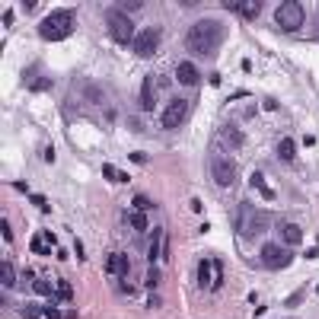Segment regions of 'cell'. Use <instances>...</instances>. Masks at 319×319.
Here are the masks:
<instances>
[{
  "label": "cell",
  "mask_w": 319,
  "mask_h": 319,
  "mask_svg": "<svg viewBox=\"0 0 319 319\" xmlns=\"http://www.w3.org/2000/svg\"><path fill=\"white\" fill-rule=\"evenodd\" d=\"M0 233H4V243H13V227L7 217H0Z\"/></svg>",
  "instance_id": "26"
},
{
  "label": "cell",
  "mask_w": 319,
  "mask_h": 319,
  "mask_svg": "<svg viewBox=\"0 0 319 319\" xmlns=\"http://www.w3.org/2000/svg\"><path fill=\"white\" fill-rule=\"evenodd\" d=\"M157 284H160V268H157V265H150V271H147V287L153 290Z\"/></svg>",
  "instance_id": "27"
},
{
  "label": "cell",
  "mask_w": 319,
  "mask_h": 319,
  "mask_svg": "<svg viewBox=\"0 0 319 319\" xmlns=\"http://www.w3.org/2000/svg\"><path fill=\"white\" fill-rule=\"evenodd\" d=\"M134 208H137V211H144V208H153V201H150V198H141V195H134Z\"/></svg>",
  "instance_id": "28"
},
{
  "label": "cell",
  "mask_w": 319,
  "mask_h": 319,
  "mask_svg": "<svg viewBox=\"0 0 319 319\" xmlns=\"http://www.w3.org/2000/svg\"><path fill=\"white\" fill-rule=\"evenodd\" d=\"M45 319H61V316H58V309H51V306H48V309H45Z\"/></svg>",
  "instance_id": "32"
},
{
  "label": "cell",
  "mask_w": 319,
  "mask_h": 319,
  "mask_svg": "<svg viewBox=\"0 0 319 319\" xmlns=\"http://www.w3.org/2000/svg\"><path fill=\"white\" fill-rule=\"evenodd\" d=\"M0 284H4V290H10L16 284V268L13 262H0Z\"/></svg>",
  "instance_id": "18"
},
{
  "label": "cell",
  "mask_w": 319,
  "mask_h": 319,
  "mask_svg": "<svg viewBox=\"0 0 319 319\" xmlns=\"http://www.w3.org/2000/svg\"><path fill=\"white\" fill-rule=\"evenodd\" d=\"M128 160H131V163H147V153H141V150H134V153H131V157H128Z\"/></svg>",
  "instance_id": "30"
},
{
  "label": "cell",
  "mask_w": 319,
  "mask_h": 319,
  "mask_svg": "<svg viewBox=\"0 0 319 319\" xmlns=\"http://www.w3.org/2000/svg\"><path fill=\"white\" fill-rule=\"evenodd\" d=\"M32 294L48 297V294H51V284H48V281H42V278H32ZM51 297H55V294H51Z\"/></svg>",
  "instance_id": "22"
},
{
  "label": "cell",
  "mask_w": 319,
  "mask_h": 319,
  "mask_svg": "<svg viewBox=\"0 0 319 319\" xmlns=\"http://www.w3.org/2000/svg\"><path fill=\"white\" fill-rule=\"evenodd\" d=\"M211 271H214V262H208V258H204V262H198V284H201L204 290H211Z\"/></svg>",
  "instance_id": "17"
},
{
  "label": "cell",
  "mask_w": 319,
  "mask_h": 319,
  "mask_svg": "<svg viewBox=\"0 0 319 319\" xmlns=\"http://www.w3.org/2000/svg\"><path fill=\"white\" fill-rule=\"evenodd\" d=\"M137 102H141V109H144V112H153V109H157V83H153V77H147V80L141 83Z\"/></svg>",
  "instance_id": "11"
},
{
  "label": "cell",
  "mask_w": 319,
  "mask_h": 319,
  "mask_svg": "<svg viewBox=\"0 0 319 319\" xmlns=\"http://www.w3.org/2000/svg\"><path fill=\"white\" fill-rule=\"evenodd\" d=\"M71 297H74L71 284H67V281H61V284H58V287H55V300H71Z\"/></svg>",
  "instance_id": "25"
},
{
  "label": "cell",
  "mask_w": 319,
  "mask_h": 319,
  "mask_svg": "<svg viewBox=\"0 0 319 319\" xmlns=\"http://www.w3.org/2000/svg\"><path fill=\"white\" fill-rule=\"evenodd\" d=\"M290 262H294V249L284 246V243H265L262 246V265L268 271H284L290 268Z\"/></svg>",
  "instance_id": "5"
},
{
  "label": "cell",
  "mask_w": 319,
  "mask_h": 319,
  "mask_svg": "<svg viewBox=\"0 0 319 319\" xmlns=\"http://www.w3.org/2000/svg\"><path fill=\"white\" fill-rule=\"evenodd\" d=\"M176 80L182 86H195L198 80H201V74H198V67L192 61H182V64H176Z\"/></svg>",
  "instance_id": "12"
},
{
  "label": "cell",
  "mask_w": 319,
  "mask_h": 319,
  "mask_svg": "<svg viewBox=\"0 0 319 319\" xmlns=\"http://www.w3.org/2000/svg\"><path fill=\"white\" fill-rule=\"evenodd\" d=\"M211 179L217 185H223V188H230L236 182V163L230 160V157H214L211 160Z\"/></svg>",
  "instance_id": "7"
},
{
  "label": "cell",
  "mask_w": 319,
  "mask_h": 319,
  "mask_svg": "<svg viewBox=\"0 0 319 319\" xmlns=\"http://www.w3.org/2000/svg\"><path fill=\"white\" fill-rule=\"evenodd\" d=\"M106 26H109V36L118 42V45H134V26L131 20H128V13H122L118 7H112V10L106 13Z\"/></svg>",
  "instance_id": "4"
},
{
  "label": "cell",
  "mask_w": 319,
  "mask_h": 319,
  "mask_svg": "<svg viewBox=\"0 0 319 319\" xmlns=\"http://www.w3.org/2000/svg\"><path fill=\"white\" fill-rule=\"evenodd\" d=\"M268 223H271V214H265V211H255L249 201L239 204V217H236V233L243 236V239H258L268 230Z\"/></svg>",
  "instance_id": "2"
},
{
  "label": "cell",
  "mask_w": 319,
  "mask_h": 319,
  "mask_svg": "<svg viewBox=\"0 0 319 319\" xmlns=\"http://www.w3.org/2000/svg\"><path fill=\"white\" fill-rule=\"evenodd\" d=\"M252 185L255 188H265V176H262V172H252Z\"/></svg>",
  "instance_id": "31"
},
{
  "label": "cell",
  "mask_w": 319,
  "mask_h": 319,
  "mask_svg": "<svg viewBox=\"0 0 319 319\" xmlns=\"http://www.w3.org/2000/svg\"><path fill=\"white\" fill-rule=\"evenodd\" d=\"M163 236H166V233H163L160 227L150 233V246H147V258H150V265H157V262H160V255H163Z\"/></svg>",
  "instance_id": "15"
},
{
  "label": "cell",
  "mask_w": 319,
  "mask_h": 319,
  "mask_svg": "<svg viewBox=\"0 0 319 319\" xmlns=\"http://www.w3.org/2000/svg\"><path fill=\"white\" fill-rule=\"evenodd\" d=\"M102 176H106L109 182H128V176H125V172H118L115 166H102Z\"/></svg>",
  "instance_id": "24"
},
{
  "label": "cell",
  "mask_w": 319,
  "mask_h": 319,
  "mask_svg": "<svg viewBox=\"0 0 319 319\" xmlns=\"http://www.w3.org/2000/svg\"><path fill=\"white\" fill-rule=\"evenodd\" d=\"M281 243H284V246H297V243H303V230H300L297 223L284 220V223H281Z\"/></svg>",
  "instance_id": "13"
},
{
  "label": "cell",
  "mask_w": 319,
  "mask_h": 319,
  "mask_svg": "<svg viewBox=\"0 0 319 319\" xmlns=\"http://www.w3.org/2000/svg\"><path fill=\"white\" fill-rule=\"evenodd\" d=\"M106 271L109 274H115L118 281H125V274H128V258L122 252H112L109 255V262H106Z\"/></svg>",
  "instance_id": "14"
},
{
  "label": "cell",
  "mask_w": 319,
  "mask_h": 319,
  "mask_svg": "<svg viewBox=\"0 0 319 319\" xmlns=\"http://www.w3.org/2000/svg\"><path fill=\"white\" fill-rule=\"evenodd\" d=\"M128 223H131L134 230H141V233L147 230V217H144V211H131V214H128Z\"/></svg>",
  "instance_id": "21"
},
{
  "label": "cell",
  "mask_w": 319,
  "mask_h": 319,
  "mask_svg": "<svg viewBox=\"0 0 319 319\" xmlns=\"http://www.w3.org/2000/svg\"><path fill=\"white\" fill-rule=\"evenodd\" d=\"M48 86H51V80H48V77H42V80L32 83V93H42V90H48Z\"/></svg>",
  "instance_id": "29"
},
{
  "label": "cell",
  "mask_w": 319,
  "mask_h": 319,
  "mask_svg": "<svg viewBox=\"0 0 319 319\" xmlns=\"http://www.w3.org/2000/svg\"><path fill=\"white\" fill-rule=\"evenodd\" d=\"M278 157H281V160H294V157H297L294 137H281V141H278Z\"/></svg>",
  "instance_id": "19"
},
{
  "label": "cell",
  "mask_w": 319,
  "mask_h": 319,
  "mask_svg": "<svg viewBox=\"0 0 319 319\" xmlns=\"http://www.w3.org/2000/svg\"><path fill=\"white\" fill-rule=\"evenodd\" d=\"M223 7H227V10H239L246 20H255L258 10H262V4H258V0H246V4H233V0H227Z\"/></svg>",
  "instance_id": "16"
},
{
  "label": "cell",
  "mask_w": 319,
  "mask_h": 319,
  "mask_svg": "<svg viewBox=\"0 0 319 319\" xmlns=\"http://www.w3.org/2000/svg\"><path fill=\"white\" fill-rule=\"evenodd\" d=\"M217 141H223L227 150H239L246 144V137H243V131H239L236 125H220L217 128Z\"/></svg>",
  "instance_id": "10"
},
{
  "label": "cell",
  "mask_w": 319,
  "mask_h": 319,
  "mask_svg": "<svg viewBox=\"0 0 319 319\" xmlns=\"http://www.w3.org/2000/svg\"><path fill=\"white\" fill-rule=\"evenodd\" d=\"M71 32H74V10H55V13H48L45 20L39 23V36L45 42L67 39Z\"/></svg>",
  "instance_id": "3"
},
{
  "label": "cell",
  "mask_w": 319,
  "mask_h": 319,
  "mask_svg": "<svg viewBox=\"0 0 319 319\" xmlns=\"http://www.w3.org/2000/svg\"><path fill=\"white\" fill-rule=\"evenodd\" d=\"M29 249H32L36 255H48V252H51V246H48V243H45V239H42L39 233L32 236V246H29Z\"/></svg>",
  "instance_id": "23"
},
{
  "label": "cell",
  "mask_w": 319,
  "mask_h": 319,
  "mask_svg": "<svg viewBox=\"0 0 319 319\" xmlns=\"http://www.w3.org/2000/svg\"><path fill=\"white\" fill-rule=\"evenodd\" d=\"M274 20H278L281 29L297 32L300 26H303V20H306L303 4H297V0H284V4H278V10H274Z\"/></svg>",
  "instance_id": "6"
},
{
  "label": "cell",
  "mask_w": 319,
  "mask_h": 319,
  "mask_svg": "<svg viewBox=\"0 0 319 319\" xmlns=\"http://www.w3.org/2000/svg\"><path fill=\"white\" fill-rule=\"evenodd\" d=\"M160 39H163V32L157 29V26H150V29H144L141 36L134 39V45H131V48H134V55H137V58H150L153 51L160 48Z\"/></svg>",
  "instance_id": "9"
},
{
  "label": "cell",
  "mask_w": 319,
  "mask_h": 319,
  "mask_svg": "<svg viewBox=\"0 0 319 319\" xmlns=\"http://www.w3.org/2000/svg\"><path fill=\"white\" fill-rule=\"evenodd\" d=\"M185 118H188V102L185 99H172V102H166V109H163L160 125L166 128V131H172V128L185 125Z\"/></svg>",
  "instance_id": "8"
},
{
  "label": "cell",
  "mask_w": 319,
  "mask_h": 319,
  "mask_svg": "<svg viewBox=\"0 0 319 319\" xmlns=\"http://www.w3.org/2000/svg\"><path fill=\"white\" fill-rule=\"evenodd\" d=\"M20 313H23L26 319H45V306H39V303H26Z\"/></svg>",
  "instance_id": "20"
},
{
  "label": "cell",
  "mask_w": 319,
  "mask_h": 319,
  "mask_svg": "<svg viewBox=\"0 0 319 319\" xmlns=\"http://www.w3.org/2000/svg\"><path fill=\"white\" fill-rule=\"evenodd\" d=\"M223 36H227V29H223L217 20H198L192 29L185 32V48L198 58H211V55L220 51Z\"/></svg>",
  "instance_id": "1"
}]
</instances>
